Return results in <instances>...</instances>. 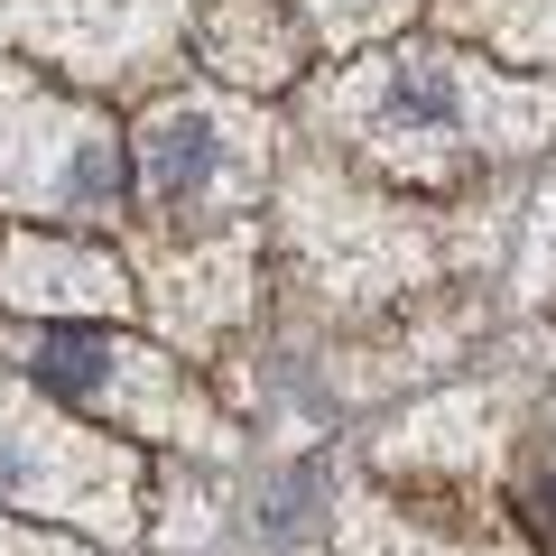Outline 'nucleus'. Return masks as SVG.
I'll return each mask as SVG.
<instances>
[{
    "label": "nucleus",
    "instance_id": "6",
    "mask_svg": "<svg viewBox=\"0 0 556 556\" xmlns=\"http://www.w3.org/2000/svg\"><path fill=\"white\" fill-rule=\"evenodd\" d=\"M269 167H278V130L241 93H167L130 130V186L167 223H204V214L251 204L269 186Z\"/></svg>",
    "mask_w": 556,
    "mask_h": 556
},
{
    "label": "nucleus",
    "instance_id": "13",
    "mask_svg": "<svg viewBox=\"0 0 556 556\" xmlns=\"http://www.w3.org/2000/svg\"><path fill=\"white\" fill-rule=\"evenodd\" d=\"M445 20L492 38L510 65H556V0H455Z\"/></svg>",
    "mask_w": 556,
    "mask_h": 556
},
{
    "label": "nucleus",
    "instance_id": "12",
    "mask_svg": "<svg viewBox=\"0 0 556 556\" xmlns=\"http://www.w3.org/2000/svg\"><path fill=\"white\" fill-rule=\"evenodd\" d=\"M343 556H529L510 538L455 529L437 510H390V501H353L343 510Z\"/></svg>",
    "mask_w": 556,
    "mask_h": 556
},
{
    "label": "nucleus",
    "instance_id": "3",
    "mask_svg": "<svg viewBox=\"0 0 556 556\" xmlns=\"http://www.w3.org/2000/svg\"><path fill=\"white\" fill-rule=\"evenodd\" d=\"M121 186H130V149L112 139V121L28 65H0V214L112 223Z\"/></svg>",
    "mask_w": 556,
    "mask_h": 556
},
{
    "label": "nucleus",
    "instance_id": "18",
    "mask_svg": "<svg viewBox=\"0 0 556 556\" xmlns=\"http://www.w3.org/2000/svg\"><path fill=\"white\" fill-rule=\"evenodd\" d=\"M547 343H556V334H547Z\"/></svg>",
    "mask_w": 556,
    "mask_h": 556
},
{
    "label": "nucleus",
    "instance_id": "2",
    "mask_svg": "<svg viewBox=\"0 0 556 556\" xmlns=\"http://www.w3.org/2000/svg\"><path fill=\"white\" fill-rule=\"evenodd\" d=\"M28 371L47 399H75L84 427H121V437L186 445V455H241L223 408L186 380V362L167 343L121 334V325H56L28 343Z\"/></svg>",
    "mask_w": 556,
    "mask_h": 556
},
{
    "label": "nucleus",
    "instance_id": "14",
    "mask_svg": "<svg viewBox=\"0 0 556 556\" xmlns=\"http://www.w3.org/2000/svg\"><path fill=\"white\" fill-rule=\"evenodd\" d=\"M408 10L417 0H298V20L316 28L325 47H371V38H390Z\"/></svg>",
    "mask_w": 556,
    "mask_h": 556
},
{
    "label": "nucleus",
    "instance_id": "5",
    "mask_svg": "<svg viewBox=\"0 0 556 556\" xmlns=\"http://www.w3.org/2000/svg\"><path fill=\"white\" fill-rule=\"evenodd\" d=\"M288 241H298L316 298L343 316L371 306H408L427 278L445 269V241L427 232V214H399L380 195H353L334 167H298L288 177Z\"/></svg>",
    "mask_w": 556,
    "mask_h": 556
},
{
    "label": "nucleus",
    "instance_id": "7",
    "mask_svg": "<svg viewBox=\"0 0 556 556\" xmlns=\"http://www.w3.org/2000/svg\"><path fill=\"white\" fill-rule=\"evenodd\" d=\"M186 0H0V38H20L56 75L93 84H139L177 56Z\"/></svg>",
    "mask_w": 556,
    "mask_h": 556
},
{
    "label": "nucleus",
    "instance_id": "16",
    "mask_svg": "<svg viewBox=\"0 0 556 556\" xmlns=\"http://www.w3.org/2000/svg\"><path fill=\"white\" fill-rule=\"evenodd\" d=\"M0 556H93V547H65L47 529H20V519H0Z\"/></svg>",
    "mask_w": 556,
    "mask_h": 556
},
{
    "label": "nucleus",
    "instance_id": "4",
    "mask_svg": "<svg viewBox=\"0 0 556 556\" xmlns=\"http://www.w3.org/2000/svg\"><path fill=\"white\" fill-rule=\"evenodd\" d=\"M0 510L130 538L139 529V455L93 437L84 417H65L20 371H0Z\"/></svg>",
    "mask_w": 556,
    "mask_h": 556
},
{
    "label": "nucleus",
    "instance_id": "11",
    "mask_svg": "<svg viewBox=\"0 0 556 556\" xmlns=\"http://www.w3.org/2000/svg\"><path fill=\"white\" fill-rule=\"evenodd\" d=\"M204 47V75H223L232 93H278V84H298L306 65V28L278 10V0H214L195 28Z\"/></svg>",
    "mask_w": 556,
    "mask_h": 556
},
{
    "label": "nucleus",
    "instance_id": "1",
    "mask_svg": "<svg viewBox=\"0 0 556 556\" xmlns=\"http://www.w3.org/2000/svg\"><path fill=\"white\" fill-rule=\"evenodd\" d=\"M316 121L399 186H464V167L538 149L556 130V93L538 75H492L455 38H417L334 75L316 93Z\"/></svg>",
    "mask_w": 556,
    "mask_h": 556
},
{
    "label": "nucleus",
    "instance_id": "9",
    "mask_svg": "<svg viewBox=\"0 0 556 556\" xmlns=\"http://www.w3.org/2000/svg\"><path fill=\"white\" fill-rule=\"evenodd\" d=\"M510 445V390H445L427 408H408L399 427H380V473H408V482H473L501 464Z\"/></svg>",
    "mask_w": 556,
    "mask_h": 556
},
{
    "label": "nucleus",
    "instance_id": "15",
    "mask_svg": "<svg viewBox=\"0 0 556 556\" xmlns=\"http://www.w3.org/2000/svg\"><path fill=\"white\" fill-rule=\"evenodd\" d=\"M519 298L529 306H556V167L529 204V241H519Z\"/></svg>",
    "mask_w": 556,
    "mask_h": 556
},
{
    "label": "nucleus",
    "instance_id": "8",
    "mask_svg": "<svg viewBox=\"0 0 556 556\" xmlns=\"http://www.w3.org/2000/svg\"><path fill=\"white\" fill-rule=\"evenodd\" d=\"M0 306L10 316H56V325H121L139 306V288L84 232H20L0 251Z\"/></svg>",
    "mask_w": 556,
    "mask_h": 556
},
{
    "label": "nucleus",
    "instance_id": "10",
    "mask_svg": "<svg viewBox=\"0 0 556 556\" xmlns=\"http://www.w3.org/2000/svg\"><path fill=\"white\" fill-rule=\"evenodd\" d=\"M130 288H149L159 325L186 343V353H204V343H223L241 316H251V232L167 241V251H149V269H139Z\"/></svg>",
    "mask_w": 556,
    "mask_h": 556
},
{
    "label": "nucleus",
    "instance_id": "17",
    "mask_svg": "<svg viewBox=\"0 0 556 556\" xmlns=\"http://www.w3.org/2000/svg\"><path fill=\"white\" fill-rule=\"evenodd\" d=\"M547 437H556V408H547ZM538 473H556V445H547V464H538Z\"/></svg>",
    "mask_w": 556,
    "mask_h": 556
}]
</instances>
